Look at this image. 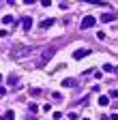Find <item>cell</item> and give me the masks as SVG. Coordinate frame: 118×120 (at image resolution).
Segmentation results:
<instances>
[{
	"mask_svg": "<svg viewBox=\"0 0 118 120\" xmlns=\"http://www.w3.org/2000/svg\"><path fill=\"white\" fill-rule=\"evenodd\" d=\"M32 52H34L32 45H19V43H15V45L11 47V58L22 60V58H26V56H30Z\"/></svg>",
	"mask_w": 118,
	"mask_h": 120,
	"instance_id": "obj_1",
	"label": "cell"
},
{
	"mask_svg": "<svg viewBox=\"0 0 118 120\" xmlns=\"http://www.w3.org/2000/svg\"><path fill=\"white\" fill-rule=\"evenodd\" d=\"M56 54V47H45L41 52V56H39V60H37V67L41 69V67H45L47 64V60H52V56Z\"/></svg>",
	"mask_w": 118,
	"mask_h": 120,
	"instance_id": "obj_2",
	"label": "cell"
},
{
	"mask_svg": "<svg viewBox=\"0 0 118 120\" xmlns=\"http://www.w3.org/2000/svg\"><path fill=\"white\" fill-rule=\"evenodd\" d=\"M97 24V17H95V15H86V17H82V30H88V28H92Z\"/></svg>",
	"mask_w": 118,
	"mask_h": 120,
	"instance_id": "obj_3",
	"label": "cell"
},
{
	"mask_svg": "<svg viewBox=\"0 0 118 120\" xmlns=\"http://www.w3.org/2000/svg\"><path fill=\"white\" fill-rule=\"evenodd\" d=\"M90 54H92V52H90V49H86V47H84V49H75V52H73V60H82V58L90 56Z\"/></svg>",
	"mask_w": 118,
	"mask_h": 120,
	"instance_id": "obj_4",
	"label": "cell"
},
{
	"mask_svg": "<svg viewBox=\"0 0 118 120\" xmlns=\"http://www.w3.org/2000/svg\"><path fill=\"white\" fill-rule=\"evenodd\" d=\"M19 24L24 26V30H30L32 28V17H30V15H24V17L19 19Z\"/></svg>",
	"mask_w": 118,
	"mask_h": 120,
	"instance_id": "obj_5",
	"label": "cell"
},
{
	"mask_svg": "<svg viewBox=\"0 0 118 120\" xmlns=\"http://www.w3.org/2000/svg\"><path fill=\"white\" fill-rule=\"evenodd\" d=\"M114 19H118L116 13H103L101 15V24H107V22H114Z\"/></svg>",
	"mask_w": 118,
	"mask_h": 120,
	"instance_id": "obj_6",
	"label": "cell"
},
{
	"mask_svg": "<svg viewBox=\"0 0 118 120\" xmlns=\"http://www.w3.org/2000/svg\"><path fill=\"white\" fill-rule=\"evenodd\" d=\"M80 2H86V4H95V7H110L107 2H103V0H80Z\"/></svg>",
	"mask_w": 118,
	"mask_h": 120,
	"instance_id": "obj_7",
	"label": "cell"
},
{
	"mask_svg": "<svg viewBox=\"0 0 118 120\" xmlns=\"http://www.w3.org/2000/svg\"><path fill=\"white\" fill-rule=\"evenodd\" d=\"M54 24H56V19H52V17H49V19H43V22L39 24V28H43V30H47V28H52Z\"/></svg>",
	"mask_w": 118,
	"mask_h": 120,
	"instance_id": "obj_8",
	"label": "cell"
},
{
	"mask_svg": "<svg viewBox=\"0 0 118 120\" xmlns=\"http://www.w3.org/2000/svg\"><path fill=\"white\" fill-rule=\"evenodd\" d=\"M62 86H65V88H73V86H77V79L67 77V79H62Z\"/></svg>",
	"mask_w": 118,
	"mask_h": 120,
	"instance_id": "obj_9",
	"label": "cell"
},
{
	"mask_svg": "<svg viewBox=\"0 0 118 120\" xmlns=\"http://www.w3.org/2000/svg\"><path fill=\"white\" fill-rule=\"evenodd\" d=\"M13 118H15V112H4L0 116V120H13Z\"/></svg>",
	"mask_w": 118,
	"mask_h": 120,
	"instance_id": "obj_10",
	"label": "cell"
},
{
	"mask_svg": "<svg viewBox=\"0 0 118 120\" xmlns=\"http://www.w3.org/2000/svg\"><path fill=\"white\" fill-rule=\"evenodd\" d=\"M9 84L11 86H19V77H17V75H11V77H9Z\"/></svg>",
	"mask_w": 118,
	"mask_h": 120,
	"instance_id": "obj_11",
	"label": "cell"
},
{
	"mask_svg": "<svg viewBox=\"0 0 118 120\" xmlns=\"http://www.w3.org/2000/svg\"><path fill=\"white\" fill-rule=\"evenodd\" d=\"M107 103H110V97H105V94H101V97H99V105H103V107H105Z\"/></svg>",
	"mask_w": 118,
	"mask_h": 120,
	"instance_id": "obj_12",
	"label": "cell"
},
{
	"mask_svg": "<svg viewBox=\"0 0 118 120\" xmlns=\"http://www.w3.org/2000/svg\"><path fill=\"white\" fill-rule=\"evenodd\" d=\"M13 22H15L13 15H4V17H2V24H13Z\"/></svg>",
	"mask_w": 118,
	"mask_h": 120,
	"instance_id": "obj_13",
	"label": "cell"
},
{
	"mask_svg": "<svg viewBox=\"0 0 118 120\" xmlns=\"http://www.w3.org/2000/svg\"><path fill=\"white\" fill-rule=\"evenodd\" d=\"M69 118H71V120H77L80 114H77V112H69Z\"/></svg>",
	"mask_w": 118,
	"mask_h": 120,
	"instance_id": "obj_14",
	"label": "cell"
},
{
	"mask_svg": "<svg viewBox=\"0 0 118 120\" xmlns=\"http://www.w3.org/2000/svg\"><path fill=\"white\" fill-rule=\"evenodd\" d=\"M52 97H54V101H60V99H62V94H60V92H52Z\"/></svg>",
	"mask_w": 118,
	"mask_h": 120,
	"instance_id": "obj_15",
	"label": "cell"
},
{
	"mask_svg": "<svg viewBox=\"0 0 118 120\" xmlns=\"http://www.w3.org/2000/svg\"><path fill=\"white\" fill-rule=\"evenodd\" d=\"M103 71L110 73V71H114V67H112V64H103Z\"/></svg>",
	"mask_w": 118,
	"mask_h": 120,
	"instance_id": "obj_16",
	"label": "cell"
},
{
	"mask_svg": "<svg viewBox=\"0 0 118 120\" xmlns=\"http://www.w3.org/2000/svg\"><path fill=\"white\" fill-rule=\"evenodd\" d=\"M110 99H118V90H112V92H110Z\"/></svg>",
	"mask_w": 118,
	"mask_h": 120,
	"instance_id": "obj_17",
	"label": "cell"
},
{
	"mask_svg": "<svg viewBox=\"0 0 118 120\" xmlns=\"http://www.w3.org/2000/svg\"><path fill=\"white\" fill-rule=\"evenodd\" d=\"M41 4H43V7H49V4H52V0H41Z\"/></svg>",
	"mask_w": 118,
	"mask_h": 120,
	"instance_id": "obj_18",
	"label": "cell"
},
{
	"mask_svg": "<svg viewBox=\"0 0 118 120\" xmlns=\"http://www.w3.org/2000/svg\"><path fill=\"white\" fill-rule=\"evenodd\" d=\"M24 2H26V4H34L37 0H24Z\"/></svg>",
	"mask_w": 118,
	"mask_h": 120,
	"instance_id": "obj_19",
	"label": "cell"
},
{
	"mask_svg": "<svg viewBox=\"0 0 118 120\" xmlns=\"http://www.w3.org/2000/svg\"><path fill=\"white\" fill-rule=\"evenodd\" d=\"M9 2H15V0H9Z\"/></svg>",
	"mask_w": 118,
	"mask_h": 120,
	"instance_id": "obj_20",
	"label": "cell"
}]
</instances>
